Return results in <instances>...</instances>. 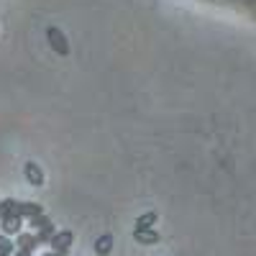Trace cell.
<instances>
[{
  "label": "cell",
  "instance_id": "3",
  "mask_svg": "<svg viewBox=\"0 0 256 256\" xmlns=\"http://www.w3.org/2000/svg\"><path fill=\"white\" fill-rule=\"evenodd\" d=\"M24 174H26V180H28L34 187H41V184H44V172H41V166L34 164V162H28V164L24 166Z\"/></svg>",
  "mask_w": 256,
  "mask_h": 256
},
{
  "label": "cell",
  "instance_id": "7",
  "mask_svg": "<svg viewBox=\"0 0 256 256\" xmlns=\"http://www.w3.org/2000/svg\"><path fill=\"white\" fill-rule=\"evenodd\" d=\"M134 238L138 244H156L159 241V233L152 228V230H134Z\"/></svg>",
  "mask_w": 256,
  "mask_h": 256
},
{
  "label": "cell",
  "instance_id": "4",
  "mask_svg": "<svg viewBox=\"0 0 256 256\" xmlns=\"http://www.w3.org/2000/svg\"><path fill=\"white\" fill-rule=\"evenodd\" d=\"M20 216L28 218V220H36V218L44 216V208H41L38 202H24L20 205Z\"/></svg>",
  "mask_w": 256,
  "mask_h": 256
},
{
  "label": "cell",
  "instance_id": "11",
  "mask_svg": "<svg viewBox=\"0 0 256 256\" xmlns=\"http://www.w3.org/2000/svg\"><path fill=\"white\" fill-rule=\"evenodd\" d=\"M44 256H56V254H44Z\"/></svg>",
  "mask_w": 256,
  "mask_h": 256
},
{
  "label": "cell",
  "instance_id": "10",
  "mask_svg": "<svg viewBox=\"0 0 256 256\" xmlns=\"http://www.w3.org/2000/svg\"><path fill=\"white\" fill-rule=\"evenodd\" d=\"M13 251V244H10V238L6 236V233H0V254H10Z\"/></svg>",
  "mask_w": 256,
  "mask_h": 256
},
{
  "label": "cell",
  "instance_id": "8",
  "mask_svg": "<svg viewBox=\"0 0 256 256\" xmlns=\"http://www.w3.org/2000/svg\"><path fill=\"white\" fill-rule=\"evenodd\" d=\"M110 248H113V236H100L98 241H95V251L100 254V256H105V254H110Z\"/></svg>",
  "mask_w": 256,
  "mask_h": 256
},
{
  "label": "cell",
  "instance_id": "12",
  "mask_svg": "<svg viewBox=\"0 0 256 256\" xmlns=\"http://www.w3.org/2000/svg\"><path fill=\"white\" fill-rule=\"evenodd\" d=\"M0 256H10V254H0Z\"/></svg>",
  "mask_w": 256,
  "mask_h": 256
},
{
  "label": "cell",
  "instance_id": "9",
  "mask_svg": "<svg viewBox=\"0 0 256 256\" xmlns=\"http://www.w3.org/2000/svg\"><path fill=\"white\" fill-rule=\"evenodd\" d=\"M36 244H38V238H36V236H20V241H18V246H20V254L31 256V251L36 248Z\"/></svg>",
  "mask_w": 256,
  "mask_h": 256
},
{
  "label": "cell",
  "instance_id": "5",
  "mask_svg": "<svg viewBox=\"0 0 256 256\" xmlns=\"http://www.w3.org/2000/svg\"><path fill=\"white\" fill-rule=\"evenodd\" d=\"M20 220H24L20 216H6L3 220H0V223H3V233H6V236H10V233H18V230H20Z\"/></svg>",
  "mask_w": 256,
  "mask_h": 256
},
{
  "label": "cell",
  "instance_id": "2",
  "mask_svg": "<svg viewBox=\"0 0 256 256\" xmlns=\"http://www.w3.org/2000/svg\"><path fill=\"white\" fill-rule=\"evenodd\" d=\"M46 36H49V44H52L62 56H67V54H70V44H67V38H64V34H62L59 28H49Z\"/></svg>",
  "mask_w": 256,
  "mask_h": 256
},
{
  "label": "cell",
  "instance_id": "1",
  "mask_svg": "<svg viewBox=\"0 0 256 256\" xmlns=\"http://www.w3.org/2000/svg\"><path fill=\"white\" fill-rule=\"evenodd\" d=\"M72 241H74V236H72V230H59L56 236L52 238L54 254H56V256H67V251H70Z\"/></svg>",
  "mask_w": 256,
  "mask_h": 256
},
{
  "label": "cell",
  "instance_id": "6",
  "mask_svg": "<svg viewBox=\"0 0 256 256\" xmlns=\"http://www.w3.org/2000/svg\"><path fill=\"white\" fill-rule=\"evenodd\" d=\"M156 223V212H144V216L136 218V228L134 230H152Z\"/></svg>",
  "mask_w": 256,
  "mask_h": 256
}]
</instances>
